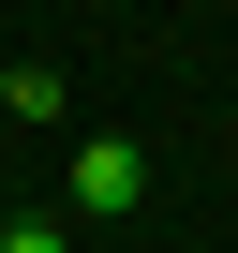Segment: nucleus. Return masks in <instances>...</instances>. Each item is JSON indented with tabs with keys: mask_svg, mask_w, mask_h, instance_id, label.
<instances>
[{
	"mask_svg": "<svg viewBox=\"0 0 238 253\" xmlns=\"http://www.w3.org/2000/svg\"><path fill=\"white\" fill-rule=\"evenodd\" d=\"M0 253H75V238H60V223H0Z\"/></svg>",
	"mask_w": 238,
	"mask_h": 253,
	"instance_id": "2",
	"label": "nucleus"
},
{
	"mask_svg": "<svg viewBox=\"0 0 238 253\" xmlns=\"http://www.w3.org/2000/svg\"><path fill=\"white\" fill-rule=\"evenodd\" d=\"M0 223H15V209H0Z\"/></svg>",
	"mask_w": 238,
	"mask_h": 253,
	"instance_id": "3",
	"label": "nucleus"
},
{
	"mask_svg": "<svg viewBox=\"0 0 238 253\" xmlns=\"http://www.w3.org/2000/svg\"><path fill=\"white\" fill-rule=\"evenodd\" d=\"M75 209H89V223L149 209V149H134V134H89V149H75Z\"/></svg>",
	"mask_w": 238,
	"mask_h": 253,
	"instance_id": "1",
	"label": "nucleus"
}]
</instances>
